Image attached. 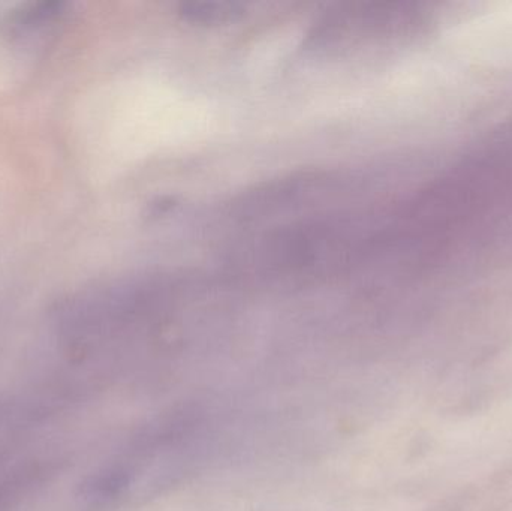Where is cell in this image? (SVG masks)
Listing matches in <instances>:
<instances>
[{
  "label": "cell",
  "instance_id": "obj_1",
  "mask_svg": "<svg viewBox=\"0 0 512 511\" xmlns=\"http://www.w3.org/2000/svg\"><path fill=\"white\" fill-rule=\"evenodd\" d=\"M59 456L29 455L0 467V511H29L59 473Z\"/></svg>",
  "mask_w": 512,
  "mask_h": 511
},
{
  "label": "cell",
  "instance_id": "obj_2",
  "mask_svg": "<svg viewBox=\"0 0 512 511\" xmlns=\"http://www.w3.org/2000/svg\"><path fill=\"white\" fill-rule=\"evenodd\" d=\"M177 14L200 26H221L246 17V5L237 2H183Z\"/></svg>",
  "mask_w": 512,
  "mask_h": 511
}]
</instances>
